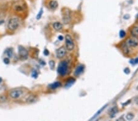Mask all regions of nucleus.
I'll list each match as a JSON object with an SVG mask.
<instances>
[{"label": "nucleus", "mask_w": 138, "mask_h": 121, "mask_svg": "<svg viewBox=\"0 0 138 121\" xmlns=\"http://www.w3.org/2000/svg\"><path fill=\"white\" fill-rule=\"evenodd\" d=\"M68 69V62L66 61H62L58 65L57 72L61 76H64L66 74Z\"/></svg>", "instance_id": "nucleus-1"}, {"label": "nucleus", "mask_w": 138, "mask_h": 121, "mask_svg": "<svg viewBox=\"0 0 138 121\" xmlns=\"http://www.w3.org/2000/svg\"><path fill=\"white\" fill-rule=\"evenodd\" d=\"M65 45H66V48L69 51H72L74 48V40L69 34H67L65 36Z\"/></svg>", "instance_id": "nucleus-2"}, {"label": "nucleus", "mask_w": 138, "mask_h": 121, "mask_svg": "<svg viewBox=\"0 0 138 121\" xmlns=\"http://www.w3.org/2000/svg\"><path fill=\"white\" fill-rule=\"evenodd\" d=\"M19 20L17 18H12L9 21L7 27L9 30L11 31H15L19 26Z\"/></svg>", "instance_id": "nucleus-3"}, {"label": "nucleus", "mask_w": 138, "mask_h": 121, "mask_svg": "<svg viewBox=\"0 0 138 121\" xmlns=\"http://www.w3.org/2000/svg\"><path fill=\"white\" fill-rule=\"evenodd\" d=\"M18 50H19V56L21 59H23V60L27 59L28 57V51L25 48H24L22 46H19Z\"/></svg>", "instance_id": "nucleus-4"}, {"label": "nucleus", "mask_w": 138, "mask_h": 121, "mask_svg": "<svg viewBox=\"0 0 138 121\" xmlns=\"http://www.w3.org/2000/svg\"><path fill=\"white\" fill-rule=\"evenodd\" d=\"M64 12L63 13V21L65 24H68L70 22L71 18V12L68 9H65L63 10Z\"/></svg>", "instance_id": "nucleus-5"}, {"label": "nucleus", "mask_w": 138, "mask_h": 121, "mask_svg": "<svg viewBox=\"0 0 138 121\" xmlns=\"http://www.w3.org/2000/svg\"><path fill=\"white\" fill-rule=\"evenodd\" d=\"M23 91L20 89H15L14 90H12L9 93V96L12 98H18L20 96H22Z\"/></svg>", "instance_id": "nucleus-6"}, {"label": "nucleus", "mask_w": 138, "mask_h": 121, "mask_svg": "<svg viewBox=\"0 0 138 121\" xmlns=\"http://www.w3.org/2000/svg\"><path fill=\"white\" fill-rule=\"evenodd\" d=\"M66 48L64 47H61L57 50V57L58 59H61L66 56Z\"/></svg>", "instance_id": "nucleus-7"}, {"label": "nucleus", "mask_w": 138, "mask_h": 121, "mask_svg": "<svg viewBox=\"0 0 138 121\" xmlns=\"http://www.w3.org/2000/svg\"><path fill=\"white\" fill-rule=\"evenodd\" d=\"M84 69H85V66L84 65H79V66H78L76 69V70H75L74 75L76 77H79V75H80L84 72Z\"/></svg>", "instance_id": "nucleus-8"}, {"label": "nucleus", "mask_w": 138, "mask_h": 121, "mask_svg": "<svg viewBox=\"0 0 138 121\" xmlns=\"http://www.w3.org/2000/svg\"><path fill=\"white\" fill-rule=\"evenodd\" d=\"M127 44L128 45L130 46L131 47H136L138 45V41L135 39H133V38H131V39H129L127 40Z\"/></svg>", "instance_id": "nucleus-9"}, {"label": "nucleus", "mask_w": 138, "mask_h": 121, "mask_svg": "<svg viewBox=\"0 0 138 121\" xmlns=\"http://www.w3.org/2000/svg\"><path fill=\"white\" fill-rule=\"evenodd\" d=\"M118 112V108L117 106H114L113 108H112L109 111V114L110 117L111 118L114 117L115 116V114L117 113Z\"/></svg>", "instance_id": "nucleus-10"}, {"label": "nucleus", "mask_w": 138, "mask_h": 121, "mask_svg": "<svg viewBox=\"0 0 138 121\" xmlns=\"http://www.w3.org/2000/svg\"><path fill=\"white\" fill-rule=\"evenodd\" d=\"M53 28L56 31H60L63 29V24L60 22H55L53 24Z\"/></svg>", "instance_id": "nucleus-11"}, {"label": "nucleus", "mask_w": 138, "mask_h": 121, "mask_svg": "<svg viewBox=\"0 0 138 121\" xmlns=\"http://www.w3.org/2000/svg\"><path fill=\"white\" fill-rule=\"evenodd\" d=\"M131 36L134 37H138V26H134L131 30Z\"/></svg>", "instance_id": "nucleus-12"}, {"label": "nucleus", "mask_w": 138, "mask_h": 121, "mask_svg": "<svg viewBox=\"0 0 138 121\" xmlns=\"http://www.w3.org/2000/svg\"><path fill=\"white\" fill-rule=\"evenodd\" d=\"M122 51H123V53L124 54H127L129 53V48L128 45L127 43L126 42H123L122 45Z\"/></svg>", "instance_id": "nucleus-13"}, {"label": "nucleus", "mask_w": 138, "mask_h": 121, "mask_svg": "<svg viewBox=\"0 0 138 121\" xmlns=\"http://www.w3.org/2000/svg\"><path fill=\"white\" fill-rule=\"evenodd\" d=\"M49 6H50V8L52 9H55L58 6V2H57V1H55V0H52V1H50V3H49Z\"/></svg>", "instance_id": "nucleus-14"}, {"label": "nucleus", "mask_w": 138, "mask_h": 121, "mask_svg": "<svg viewBox=\"0 0 138 121\" xmlns=\"http://www.w3.org/2000/svg\"><path fill=\"white\" fill-rule=\"evenodd\" d=\"M49 87L52 89H55L58 87H60L61 86V83L59 82V81H56V82L53 83L51 84V85H49Z\"/></svg>", "instance_id": "nucleus-15"}, {"label": "nucleus", "mask_w": 138, "mask_h": 121, "mask_svg": "<svg viewBox=\"0 0 138 121\" xmlns=\"http://www.w3.org/2000/svg\"><path fill=\"white\" fill-rule=\"evenodd\" d=\"M107 105H104V106H103V107H102V108H101V109H99V111H98V112H97V113H96V114H95V115H94V116H93V117H92V119H90V121H92V120H93V119H96V117H98V116H99V114H101V113H102V112H103V111H104V109H105V108H106V107H107Z\"/></svg>", "instance_id": "nucleus-16"}, {"label": "nucleus", "mask_w": 138, "mask_h": 121, "mask_svg": "<svg viewBox=\"0 0 138 121\" xmlns=\"http://www.w3.org/2000/svg\"><path fill=\"white\" fill-rule=\"evenodd\" d=\"M76 81V79L74 78H70L69 79H68L66 83V87H69L73 85L74 83Z\"/></svg>", "instance_id": "nucleus-17"}, {"label": "nucleus", "mask_w": 138, "mask_h": 121, "mask_svg": "<svg viewBox=\"0 0 138 121\" xmlns=\"http://www.w3.org/2000/svg\"><path fill=\"white\" fill-rule=\"evenodd\" d=\"M5 53L7 54L8 58H12V55H13V49L12 48H9L6 49L5 51Z\"/></svg>", "instance_id": "nucleus-18"}, {"label": "nucleus", "mask_w": 138, "mask_h": 121, "mask_svg": "<svg viewBox=\"0 0 138 121\" xmlns=\"http://www.w3.org/2000/svg\"><path fill=\"white\" fill-rule=\"evenodd\" d=\"M37 97L34 96H31L28 98V99L26 100L27 102L30 103H34L37 100Z\"/></svg>", "instance_id": "nucleus-19"}, {"label": "nucleus", "mask_w": 138, "mask_h": 121, "mask_svg": "<svg viewBox=\"0 0 138 121\" xmlns=\"http://www.w3.org/2000/svg\"><path fill=\"white\" fill-rule=\"evenodd\" d=\"M134 117V115L133 114V113H129L126 114V120L128 121H131V120H133Z\"/></svg>", "instance_id": "nucleus-20"}, {"label": "nucleus", "mask_w": 138, "mask_h": 121, "mask_svg": "<svg viewBox=\"0 0 138 121\" xmlns=\"http://www.w3.org/2000/svg\"><path fill=\"white\" fill-rule=\"evenodd\" d=\"M49 66H50V68L51 70H53L55 68V61L53 60H51L49 61Z\"/></svg>", "instance_id": "nucleus-21"}, {"label": "nucleus", "mask_w": 138, "mask_h": 121, "mask_svg": "<svg viewBox=\"0 0 138 121\" xmlns=\"http://www.w3.org/2000/svg\"><path fill=\"white\" fill-rule=\"evenodd\" d=\"M119 35L121 38H123L126 36V32H125L124 30H120L119 32Z\"/></svg>", "instance_id": "nucleus-22"}, {"label": "nucleus", "mask_w": 138, "mask_h": 121, "mask_svg": "<svg viewBox=\"0 0 138 121\" xmlns=\"http://www.w3.org/2000/svg\"><path fill=\"white\" fill-rule=\"evenodd\" d=\"M31 76H32L33 78H36L38 76V73L37 72L36 70H33L32 72V74H31Z\"/></svg>", "instance_id": "nucleus-23"}, {"label": "nucleus", "mask_w": 138, "mask_h": 121, "mask_svg": "<svg viewBox=\"0 0 138 121\" xmlns=\"http://www.w3.org/2000/svg\"><path fill=\"white\" fill-rule=\"evenodd\" d=\"M42 13H43V10H42V9L41 8V11H39V13L38 14V15H37V19L38 20H39V19H40L41 18V16H42Z\"/></svg>", "instance_id": "nucleus-24"}, {"label": "nucleus", "mask_w": 138, "mask_h": 121, "mask_svg": "<svg viewBox=\"0 0 138 121\" xmlns=\"http://www.w3.org/2000/svg\"><path fill=\"white\" fill-rule=\"evenodd\" d=\"M123 72H124V73L125 74H126V75H128V74L130 73V69H129L128 67H126L125 69H124V70H123Z\"/></svg>", "instance_id": "nucleus-25"}, {"label": "nucleus", "mask_w": 138, "mask_h": 121, "mask_svg": "<svg viewBox=\"0 0 138 121\" xmlns=\"http://www.w3.org/2000/svg\"><path fill=\"white\" fill-rule=\"evenodd\" d=\"M3 61H4V62L6 64H9L10 62L9 58H5L4 59V60H3Z\"/></svg>", "instance_id": "nucleus-26"}, {"label": "nucleus", "mask_w": 138, "mask_h": 121, "mask_svg": "<svg viewBox=\"0 0 138 121\" xmlns=\"http://www.w3.org/2000/svg\"><path fill=\"white\" fill-rule=\"evenodd\" d=\"M130 103H131V100H128L127 102H126L125 103H122V105H123V106H127V105H129Z\"/></svg>", "instance_id": "nucleus-27"}, {"label": "nucleus", "mask_w": 138, "mask_h": 121, "mask_svg": "<svg viewBox=\"0 0 138 121\" xmlns=\"http://www.w3.org/2000/svg\"><path fill=\"white\" fill-rule=\"evenodd\" d=\"M44 55L48 56L49 54V51L47 49H46V50H44Z\"/></svg>", "instance_id": "nucleus-28"}, {"label": "nucleus", "mask_w": 138, "mask_h": 121, "mask_svg": "<svg viewBox=\"0 0 138 121\" xmlns=\"http://www.w3.org/2000/svg\"><path fill=\"white\" fill-rule=\"evenodd\" d=\"M130 15H128V14H126V15H125L124 17H123V18L125 19V20H128V19L130 18Z\"/></svg>", "instance_id": "nucleus-29"}, {"label": "nucleus", "mask_w": 138, "mask_h": 121, "mask_svg": "<svg viewBox=\"0 0 138 121\" xmlns=\"http://www.w3.org/2000/svg\"><path fill=\"white\" fill-rule=\"evenodd\" d=\"M134 64H138V57L137 58H136L135 59H134Z\"/></svg>", "instance_id": "nucleus-30"}, {"label": "nucleus", "mask_w": 138, "mask_h": 121, "mask_svg": "<svg viewBox=\"0 0 138 121\" xmlns=\"http://www.w3.org/2000/svg\"><path fill=\"white\" fill-rule=\"evenodd\" d=\"M58 39L60 40H62L63 39V37L62 36H58Z\"/></svg>", "instance_id": "nucleus-31"}, {"label": "nucleus", "mask_w": 138, "mask_h": 121, "mask_svg": "<svg viewBox=\"0 0 138 121\" xmlns=\"http://www.w3.org/2000/svg\"><path fill=\"white\" fill-rule=\"evenodd\" d=\"M1 81H2V78H0V83H1Z\"/></svg>", "instance_id": "nucleus-32"}, {"label": "nucleus", "mask_w": 138, "mask_h": 121, "mask_svg": "<svg viewBox=\"0 0 138 121\" xmlns=\"http://www.w3.org/2000/svg\"><path fill=\"white\" fill-rule=\"evenodd\" d=\"M136 89H137V90H138V86H137V87H136Z\"/></svg>", "instance_id": "nucleus-33"}]
</instances>
